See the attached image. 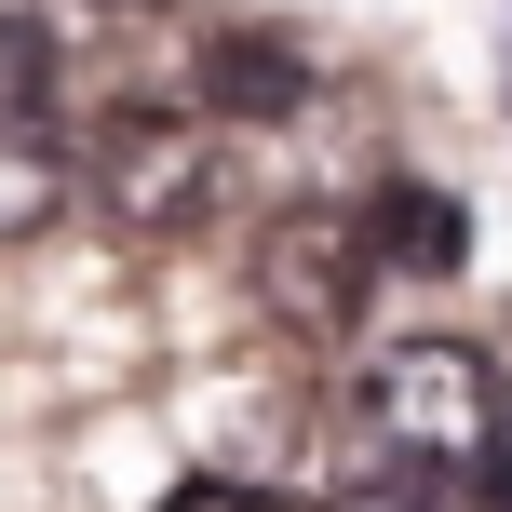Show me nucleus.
<instances>
[{
    "label": "nucleus",
    "instance_id": "6e6552de",
    "mask_svg": "<svg viewBox=\"0 0 512 512\" xmlns=\"http://www.w3.org/2000/svg\"><path fill=\"white\" fill-rule=\"evenodd\" d=\"M459 486H432V472H405V459H364V472H337V499L324 512H445Z\"/></svg>",
    "mask_w": 512,
    "mask_h": 512
},
{
    "label": "nucleus",
    "instance_id": "9d476101",
    "mask_svg": "<svg viewBox=\"0 0 512 512\" xmlns=\"http://www.w3.org/2000/svg\"><path fill=\"white\" fill-rule=\"evenodd\" d=\"M472 499L512 512V405H499V432H486V459H472Z\"/></svg>",
    "mask_w": 512,
    "mask_h": 512
},
{
    "label": "nucleus",
    "instance_id": "423d86ee",
    "mask_svg": "<svg viewBox=\"0 0 512 512\" xmlns=\"http://www.w3.org/2000/svg\"><path fill=\"white\" fill-rule=\"evenodd\" d=\"M364 243H378V270H459V203H445V189H378V203H364Z\"/></svg>",
    "mask_w": 512,
    "mask_h": 512
},
{
    "label": "nucleus",
    "instance_id": "20e7f679",
    "mask_svg": "<svg viewBox=\"0 0 512 512\" xmlns=\"http://www.w3.org/2000/svg\"><path fill=\"white\" fill-rule=\"evenodd\" d=\"M189 95H203V122H283L310 95V54L283 27H203L189 41Z\"/></svg>",
    "mask_w": 512,
    "mask_h": 512
},
{
    "label": "nucleus",
    "instance_id": "1a4fd4ad",
    "mask_svg": "<svg viewBox=\"0 0 512 512\" xmlns=\"http://www.w3.org/2000/svg\"><path fill=\"white\" fill-rule=\"evenodd\" d=\"M162 512H283V499L256 486V472H189V486L162 499Z\"/></svg>",
    "mask_w": 512,
    "mask_h": 512
},
{
    "label": "nucleus",
    "instance_id": "0eeeda50",
    "mask_svg": "<svg viewBox=\"0 0 512 512\" xmlns=\"http://www.w3.org/2000/svg\"><path fill=\"white\" fill-rule=\"evenodd\" d=\"M27 14H41L54 68H68V54H108V41H149V27H162V0H27Z\"/></svg>",
    "mask_w": 512,
    "mask_h": 512
},
{
    "label": "nucleus",
    "instance_id": "f03ea898",
    "mask_svg": "<svg viewBox=\"0 0 512 512\" xmlns=\"http://www.w3.org/2000/svg\"><path fill=\"white\" fill-rule=\"evenodd\" d=\"M81 189H95V216L108 230H135V243H176V230H203L216 216V122L203 108H108L95 135H81Z\"/></svg>",
    "mask_w": 512,
    "mask_h": 512
},
{
    "label": "nucleus",
    "instance_id": "f257e3e1",
    "mask_svg": "<svg viewBox=\"0 0 512 512\" xmlns=\"http://www.w3.org/2000/svg\"><path fill=\"white\" fill-rule=\"evenodd\" d=\"M364 432H378V459L472 486V459L499 432V364L472 337H391V351H364Z\"/></svg>",
    "mask_w": 512,
    "mask_h": 512
},
{
    "label": "nucleus",
    "instance_id": "39448f33",
    "mask_svg": "<svg viewBox=\"0 0 512 512\" xmlns=\"http://www.w3.org/2000/svg\"><path fill=\"white\" fill-rule=\"evenodd\" d=\"M81 189V149L41 122V108H0V243H41Z\"/></svg>",
    "mask_w": 512,
    "mask_h": 512
},
{
    "label": "nucleus",
    "instance_id": "7ed1b4c3",
    "mask_svg": "<svg viewBox=\"0 0 512 512\" xmlns=\"http://www.w3.org/2000/svg\"><path fill=\"white\" fill-rule=\"evenodd\" d=\"M364 283H378V243H364V216H337V203H297L270 243H256V297H270L297 337H337L364 310Z\"/></svg>",
    "mask_w": 512,
    "mask_h": 512
}]
</instances>
